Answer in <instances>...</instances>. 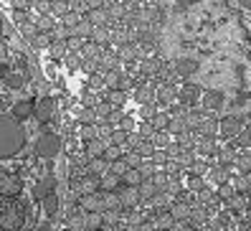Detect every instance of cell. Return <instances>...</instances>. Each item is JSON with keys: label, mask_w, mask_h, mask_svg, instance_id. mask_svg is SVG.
Segmentation results:
<instances>
[{"label": "cell", "mask_w": 251, "mask_h": 231, "mask_svg": "<svg viewBox=\"0 0 251 231\" xmlns=\"http://www.w3.org/2000/svg\"><path fill=\"white\" fill-rule=\"evenodd\" d=\"M25 145V127L8 114H0V160L16 157Z\"/></svg>", "instance_id": "obj_1"}, {"label": "cell", "mask_w": 251, "mask_h": 231, "mask_svg": "<svg viewBox=\"0 0 251 231\" xmlns=\"http://www.w3.org/2000/svg\"><path fill=\"white\" fill-rule=\"evenodd\" d=\"M28 216H31V206L23 198H5L0 204V229L3 231H23Z\"/></svg>", "instance_id": "obj_2"}, {"label": "cell", "mask_w": 251, "mask_h": 231, "mask_svg": "<svg viewBox=\"0 0 251 231\" xmlns=\"http://www.w3.org/2000/svg\"><path fill=\"white\" fill-rule=\"evenodd\" d=\"M58 153H61V137L53 132H43L36 142V155L43 157V160H53Z\"/></svg>", "instance_id": "obj_3"}, {"label": "cell", "mask_w": 251, "mask_h": 231, "mask_svg": "<svg viewBox=\"0 0 251 231\" xmlns=\"http://www.w3.org/2000/svg\"><path fill=\"white\" fill-rule=\"evenodd\" d=\"M53 114H56V99H53V97H41L38 102H36L33 117H36L41 125H46V122L53 120Z\"/></svg>", "instance_id": "obj_4"}, {"label": "cell", "mask_w": 251, "mask_h": 231, "mask_svg": "<svg viewBox=\"0 0 251 231\" xmlns=\"http://www.w3.org/2000/svg\"><path fill=\"white\" fill-rule=\"evenodd\" d=\"M18 193H21V180L16 176H10V173L0 170V196L13 198V196H18Z\"/></svg>", "instance_id": "obj_5"}, {"label": "cell", "mask_w": 251, "mask_h": 231, "mask_svg": "<svg viewBox=\"0 0 251 231\" xmlns=\"http://www.w3.org/2000/svg\"><path fill=\"white\" fill-rule=\"evenodd\" d=\"M218 127H221V135L224 137H239V132L244 129V120L241 117H224Z\"/></svg>", "instance_id": "obj_6"}, {"label": "cell", "mask_w": 251, "mask_h": 231, "mask_svg": "<svg viewBox=\"0 0 251 231\" xmlns=\"http://www.w3.org/2000/svg\"><path fill=\"white\" fill-rule=\"evenodd\" d=\"M33 112H36V102H33V99H21V102H16V107H13V117L21 122L25 117H33Z\"/></svg>", "instance_id": "obj_7"}, {"label": "cell", "mask_w": 251, "mask_h": 231, "mask_svg": "<svg viewBox=\"0 0 251 231\" xmlns=\"http://www.w3.org/2000/svg\"><path fill=\"white\" fill-rule=\"evenodd\" d=\"M224 102H226V97H224V92H218V89H211V92L203 94V107L205 109H221Z\"/></svg>", "instance_id": "obj_8"}, {"label": "cell", "mask_w": 251, "mask_h": 231, "mask_svg": "<svg viewBox=\"0 0 251 231\" xmlns=\"http://www.w3.org/2000/svg\"><path fill=\"white\" fill-rule=\"evenodd\" d=\"M53 191H56V178H53V176H46V178L38 180V185L33 188V196H36V198H46V196H51Z\"/></svg>", "instance_id": "obj_9"}, {"label": "cell", "mask_w": 251, "mask_h": 231, "mask_svg": "<svg viewBox=\"0 0 251 231\" xmlns=\"http://www.w3.org/2000/svg\"><path fill=\"white\" fill-rule=\"evenodd\" d=\"M198 71V61L196 59H178L175 61V74L178 77H193Z\"/></svg>", "instance_id": "obj_10"}, {"label": "cell", "mask_w": 251, "mask_h": 231, "mask_svg": "<svg viewBox=\"0 0 251 231\" xmlns=\"http://www.w3.org/2000/svg\"><path fill=\"white\" fill-rule=\"evenodd\" d=\"M178 97H180L183 104H196L198 97H201V86H198V84H185Z\"/></svg>", "instance_id": "obj_11"}, {"label": "cell", "mask_w": 251, "mask_h": 231, "mask_svg": "<svg viewBox=\"0 0 251 231\" xmlns=\"http://www.w3.org/2000/svg\"><path fill=\"white\" fill-rule=\"evenodd\" d=\"M122 183L129 185V188H140L142 185V173L137 168H127V173L122 176Z\"/></svg>", "instance_id": "obj_12"}, {"label": "cell", "mask_w": 251, "mask_h": 231, "mask_svg": "<svg viewBox=\"0 0 251 231\" xmlns=\"http://www.w3.org/2000/svg\"><path fill=\"white\" fill-rule=\"evenodd\" d=\"M41 201H43V211H46V216H49V219H53V216L58 213V198H56V193L41 198Z\"/></svg>", "instance_id": "obj_13"}, {"label": "cell", "mask_w": 251, "mask_h": 231, "mask_svg": "<svg viewBox=\"0 0 251 231\" xmlns=\"http://www.w3.org/2000/svg\"><path fill=\"white\" fill-rule=\"evenodd\" d=\"M3 81L10 86V89H21V86L25 84V77H23V74H16V71H13V74H3Z\"/></svg>", "instance_id": "obj_14"}, {"label": "cell", "mask_w": 251, "mask_h": 231, "mask_svg": "<svg viewBox=\"0 0 251 231\" xmlns=\"http://www.w3.org/2000/svg\"><path fill=\"white\" fill-rule=\"evenodd\" d=\"M127 140H129L127 129H114V132H112V145H117V148H120V145H125Z\"/></svg>", "instance_id": "obj_15"}, {"label": "cell", "mask_w": 251, "mask_h": 231, "mask_svg": "<svg viewBox=\"0 0 251 231\" xmlns=\"http://www.w3.org/2000/svg\"><path fill=\"white\" fill-rule=\"evenodd\" d=\"M170 120H173V117H168V114H155V117H152V127H155V129H168Z\"/></svg>", "instance_id": "obj_16"}, {"label": "cell", "mask_w": 251, "mask_h": 231, "mask_svg": "<svg viewBox=\"0 0 251 231\" xmlns=\"http://www.w3.org/2000/svg\"><path fill=\"white\" fill-rule=\"evenodd\" d=\"M109 86H112V89L114 92H120L122 89V81H120V74H117V71H109V74H107V79H104Z\"/></svg>", "instance_id": "obj_17"}, {"label": "cell", "mask_w": 251, "mask_h": 231, "mask_svg": "<svg viewBox=\"0 0 251 231\" xmlns=\"http://www.w3.org/2000/svg\"><path fill=\"white\" fill-rule=\"evenodd\" d=\"M155 193H157V185L145 183V180H142V185H140V196H142V198H152Z\"/></svg>", "instance_id": "obj_18"}, {"label": "cell", "mask_w": 251, "mask_h": 231, "mask_svg": "<svg viewBox=\"0 0 251 231\" xmlns=\"http://www.w3.org/2000/svg\"><path fill=\"white\" fill-rule=\"evenodd\" d=\"M112 173L122 178L125 173H127V163H125V160H120V157H117V160H112Z\"/></svg>", "instance_id": "obj_19"}, {"label": "cell", "mask_w": 251, "mask_h": 231, "mask_svg": "<svg viewBox=\"0 0 251 231\" xmlns=\"http://www.w3.org/2000/svg\"><path fill=\"white\" fill-rule=\"evenodd\" d=\"M120 201H122V206H135L137 204V193L135 191H125Z\"/></svg>", "instance_id": "obj_20"}, {"label": "cell", "mask_w": 251, "mask_h": 231, "mask_svg": "<svg viewBox=\"0 0 251 231\" xmlns=\"http://www.w3.org/2000/svg\"><path fill=\"white\" fill-rule=\"evenodd\" d=\"M84 206L89 208V211H99V208H101V201H99L97 196H86V198H84Z\"/></svg>", "instance_id": "obj_21"}, {"label": "cell", "mask_w": 251, "mask_h": 231, "mask_svg": "<svg viewBox=\"0 0 251 231\" xmlns=\"http://www.w3.org/2000/svg\"><path fill=\"white\" fill-rule=\"evenodd\" d=\"M236 142H239V145H244V148H249V145H251V127L241 129V132H239V140H236Z\"/></svg>", "instance_id": "obj_22"}, {"label": "cell", "mask_w": 251, "mask_h": 231, "mask_svg": "<svg viewBox=\"0 0 251 231\" xmlns=\"http://www.w3.org/2000/svg\"><path fill=\"white\" fill-rule=\"evenodd\" d=\"M84 41H86V38H81V36H69V38H66V46L76 51V49H81V46H84Z\"/></svg>", "instance_id": "obj_23"}, {"label": "cell", "mask_w": 251, "mask_h": 231, "mask_svg": "<svg viewBox=\"0 0 251 231\" xmlns=\"http://www.w3.org/2000/svg\"><path fill=\"white\" fill-rule=\"evenodd\" d=\"M49 43H51V36H49V33H46V36H43V33H36V36H33V46H38V49L49 46Z\"/></svg>", "instance_id": "obj_24"}, {"label": "cell", "mask_w": 251, "mask_h": 231, "mask_svg": "<svg viewBox=\"0 0 251 231\" xmlns=\"http://www.w3.org/2000/svg\"><path fill=\"white\" fill-rule=\"evenodd\" d=\"M81 135H84V140H86V142L97 140V127H94V125H86V127L81 129Z\"/></svg>", "instance_id": "obj_25"}, {"label": "cell", "mask_w": 251, "mask_h": 231, "mask_svg": "<svg viewBox=\"0 0 251 231\" xmlns=\"http://www.w3.org/2000/svg\"><path fill=\"white\" fill-rule=\"evenodd\" d=\"M173 97H175V89H173V86H162V89H160V102H170Z\"/></svg>", "instance_id": "obj_26"}, {"label": "cell", "mask_w": 251, "mask_h": 231, "mask_svg": "<svg viewBox=\"0 0 251 231\" xmlns=\"http://www.w3.org/2000/svg\"><path fill=\"white\" fill-rule=\"evenodd\" d=\"M51 10H53V13H58V16H64V13L69 10V5L64 3V0H53V3H51Z\"/></svg>", "instance_id": "obj_27"}, {"label": "cell", "mask_w": 251, "mask_h": 231, "mask_svg": "<svg viewBox=\"0 0 251 231\" xmlns=\"http://www.w3.org/2000/svg\"><path fill=\"white\" fill-rule=\"evenodd\" d=\"M117 155H120V150H117V145H112L109 150H104V155H101V157H104L107 163H112V160H117Z\"/></svg>", "instance_id": "obj_28"}, {"label": "cell", "mask_w": 251, "mask_h": 231, "mask_svg": "<svg viewBox=\"0 0 251 231\" xmlns=\"http://www.w3.org/2000/svg\"><path fill=\"white\" fill-rule=\"evenodd\" d=\"M173 219H185V216H188V208L185 206H173Z\"/></svg>", "instance_id": "obj_29"}, {"label": "cell", "mask_w": 251, "mask_h": 231, "mask_svg": "<svg viewBox=\"0 0 251 231\" xmlns=\"http://www.w3.org/2000/svg\"><path fill=\"white\" fill-rule=\"evenodd\" d=\"M76 33H79L81 38H86V36L92 33V26H89V23H79V28H76Z\"/></svg>", "instance_id": "obj_30"}, {"label": "cell", "mask_w": 251, "mask_h": 231, "mask_svg": "<svg viewBox=\"0 0 251 231\" xmlns=\"http://www.w3.org/2000/svg\"><path fill=\"white\" fill-rule=\"evenodd\" d=\"M183 122L180 120H170V125H168V129H170V132H183Z\"/></svg>", "instance_id": "obj_31"}, {"label": "cell", "mask_w": 251, "mask_h": 231, "mask_svg": "<svg viewBox=\"0 0 251 231\" xmlns=\"http://www.w3.org/2000/svg\"><path fill=\"white\" fill-rule=\"evenodd\" d=\"M104 165H107V160L101 157V160H94L89 168H92V173H101V170H104Z\"/></svg>", "instance_id": "obj_32"}, {"label": "cell", "mask_w": 251, "mask_h": 231, "mask_svg": "<svg viewBox=\"0 0 251 231\" xmlns=\"http://www.w3.org/2000/svg\"><path fill=\"white\" fill-rule=\"evenodd\" d=\"M92 23H101V21H104V10H92Z\"/></svg>", "instance_id": "obj_33"}, {"label": "cell", "mask_w": 251, "mask_h": 231, "mask_svg": "<svg viewBox=\"0 0 251 231\" xmlns=\"http://www.w3.org/2000/svg\"><path fill=\"white\" fill-rule=\"evenodd\" d=\"M94 112L99 114V117H107V114H109V104H99V107H97Z\"/></svg>", "instance_id": "obj_34"}, {"label": "cell", "mask_w": 251, "mask_h": 231, "mask_svg": "<svg viewBox=\"0 0 251 231\" xmlns=\"http://www.w3.org/2000/svg\"><path fill=\"white\" fill-rule=\"evenodd\" d=\"M218 193L224 196V198H226V196L231 198V196H233V188H231V185H221V191H218Z\"/></svg>", "instance_id": "obj_35"}, {"label": "cell", "mask_w": 251, "mask_h": 231, "mask_svg": "<svg viewBox=\"0 0 251 231\" xmlns=\"http://www.w3.org/2000/svg\"><path fill=\"white\" fill-rule=\"evenodd\" d=\"M64 21L66 23H79V16H76V13H69V16H64Z\"/></svg>", "instance_id": "obj_36"}, {"label": "cell", "mask_w": 251, "mask_h": 231, "mask_svg": "<svg viewBox=\"0 0 251 231\" xmlns=\"http://www.w3.org/2000/svg\"><path fill=\"white\" fill-rule=\"evenodd\" d=\"M241 170H251V155L241 160Z\"/></svg>", "instance_id": "obj_37"}, {"label": "cell", "mask_w": 251, "mask_h": 231, "mask_svg": "<svg viewBox=\"0 0 251 231\" xmlns=\"http://www.w3.org/2000/svg\"><path fill=\"white\" fill-rule=\"evenodd\" d=\"M190 185H193V188H203V180H201L198 176H193V180H190Z\"/></svg>", "instance_id": "obj_38"}, {"label": "cell", "mask_w": 251, "mask_h": 231, "mask_svg": "<svg viewBox=\"0 0 251 231\" xmlns=\"http://www.w3.org/2000/svg\"><path fill=\"white\" fill-rule=\"evenodd\" d=\"M38 28H46V31H49V28H51V21H49V18H41V21H38Z\"/></svg>", "instance_id": "obj_39"}, {"label": "cell", "mask_w": 251, "mask_h": 231, "mask_svg": "<svg viewBox=\"0 0 251 231\" xmlns=\"http://www.w3.org/2000/svg\"><path fill=\"white\" fill-rule=\"evenodd\" d=\"M137 102H147V92H145V89L137 92Z\"/></svg>", "instance_id": "obj_40"}, {"label": "cell", "mask_w": 251, "mask_h": 231, "mask_svg": "<svg viewBox=\"0 0 251 231\" xmlns=\"http://www.w3.org/2000/svg\"><path fill=\"white\" fill-rule=\"evenodd\" d=\"M99 226V219H97V216H89V229H97Z\"/></svg>", "instance_id": "obj_41"}, {"label": "cell", "mask_w": 251, "mask_h": 231, "mask_svg": "<svg viewBox=\"0 0 251 231\" xmlns=\"http://www.w3.org/2000/svg\"><path fill=\"white\" fill-rule=\"evenodd\" d=\"M236 3H239L241 8H246V10H251V0H236Z\"/></svg>", "instance_id": "obj_42"}, {"label": "cell", "mask_w": 251, "mask_h": 231, "mask_svg": "<svg viewBox=\"0 0 251 231\" xmlns=\"http://www.w3.org/2000/svg\"><path fill=\"white\" fill-rule=\"evenodd\" d=\"M13 5H16V8H25L28 0H13Z\"/></svg>", "instance_id": "obj_43"}, {"label": "cell", "mask_w": 251, "mask_h": 231, "mask_svg": "<svg viewBox=\"0 0 251 231\" xmlns=\"http://www.w3.org/2000/svg\"><path fill=\"white\" fill-rule=\"evenodd\" d=\"M180 5H193V3H198V0H178Z\"/></svg>", "instance_id": "obj_44"}, {"label": "cell", "mask_w": 251, "mask_h": 231, "mask_svg": "<svg viewBox=\"0 0 251 231\" xmlns=\"http://www.w3.org/2000/svg\"><path fill=\"white\" fill-rule=\"evenodd\" d=\"M89 5H92V8H99V5H101V0H89Z\"/></svg>", "instance_id": "obj_45"}, {"label": "cell", "mask_w": 251, "mask_h": 231, "mask_svg": "<svg viewBox=\"0 0 251 231\" xmlns=\"http://www.w3.org/2000/svg\"><path fill=\"white\" fill-rule=\"evenodd\" d=\"M0 36H3V21H0Z\"/></svg>", "instance_id": "obj_46"}]
</instances>
